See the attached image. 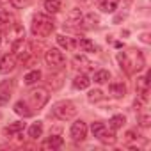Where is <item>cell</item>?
Here are the masks:
<instances>
[{"mask_svg":"<svg viewBox=\"0 0 151 151\" xmlns=\"http://www.w3.org/2000/svg\"><path fill=\"white\" fill-rule=\"evenodd\" d=\"M0 43H2V34H0Z\"/></svg>","mask_w":151,"mask_h":151,"instance_id":"obj_32","label":"cell"},{"mask_svg":"<svg viewBox=\"0 0 151 151\" xmlns=\"http://www.w3.org/2000/svg\"><path fill=\"white\" fill-rule=\"evenodd\" d=\"M73 64L77 66V68H91V66H93L91 60H89L87 57H84V55H75V57H73Z\"/></svg>","mask_w":151,"mask_h":151,"instance_id":"obj_25","label":"cell"},{"mask_svg":"<svg viewBox=\"0 0 151 151\" xmlns=\"http://www.w3.org/2000/svg\"><path fill=\"white\" fill-rule=\"evenodd\" d=\"M23 130H25V123H23V121H16V123H11L9 126L4 128V135H6L7 139H9V137H22Z\"/></svg>","mask_w":151,"mask_h":151,"instance_id":"obj_10","label":"cell"},{"mask_svg":"<svg viewBox=\"0 0 151 151\" xmlns=\"http://www.w3.org/2000/svg\"><path fill=\"white\" fill-rule=\"evenodd\" d=\"M109 94L116 100H121V98L126 96V86L123 82H112L109 86Z\"/></svg>","mask_w":151,"mask_h":151,"instance_id":"obj_12","label":"cell"},{"mask_svg":"<svg viewBox=\"0 0 151 151\" xmlns=\"http://www.w3.org/2000/svg\"><path fill=\"white\" fill-rule=\"evenodd\" d=\"M14 112H16L18 116H23V117H30V116L34 114V110L29 109V103H27V101H16V103H14Z\"/></svg>","mask_w":151,"mask_h":151,"instance_id":"obj_17","label":"cell"},{"mask_svg":"<svg viewBox=\"0 0 151 151\" xmlns=\"http://www.w3.org/2000/svg\"><path fill=\"white\" fill-rule=\"evenodd\" d=\"M142 41H144V43H149V39H147V34H142Z\"/></svg>","mask_w":151,"mask_h":151,"instance_id":"obj_31","label":"cell"},{"mask_svg":"<svg viewBox=\"0 0 151 151\" xmlns=\"http://www.w3.org/2000/svg\"><path fill=\"white\" fill-rule=\"evenodd\" d=\"M80 27H84V29H96V27H100V18L96 16V14H84L82 16V22H80Z\"/></svg>","mask_w":151,"mask_h":151,"instance_id":"obj_14","label":"cell"},{"mask_svg":"<svg viewBox=\"0 0 151 151\" xmlns=\"http://www.w3.org/2000/svg\"><path fill=\"white\" fill-rule=\"evenodd\" d=\"M43 132H45V126H43L41 121L32 123V124L29 126V137H30V139H39V137H43Z\"/></svg>","mask_w":151,"mask_h":151,"instance_id":"obj_18","label":"cell"},{"mask_svg":"<svg viewBox=\"0 0 151 151\" xmlns=\"http://www.w3.org/2000/svg\"><path fill=\"white\" fill-rule=\"evenodd\" d=\"M93 80H94L96 84H105V82H109V80H110V73H109L107 69H98V71L94 73Z\"/></svg>","mask_w":151,"mask_h":151,"instance_id":"obj_23","label":"cell"},{"mask_svg":"<svg viewBox=\"0 0 151 151\" xmlns=\"http://www.w3.org/2000/svg\"><path fill=\"white\" fill-rule=\"evenodd\" d=\"M91 132H93V135L100 140V142H103V144H114L116 142V133H114V130H110L105 123H101V121H96V123H93L91 124Z\"/></svg>","mask_w":151,"mask_h":151,"instance_id":"obj_4","label":"cell"},{"mask_svg":"<svg viewBox=\"0 0 151 151\" xmlns=\"http://www.w3.org/2000/svg\"><path fill=\"white\" fill-rule=\"evenodd\" d=\"M91 86V78L87 77L86 73H80V75H77V77H75V80H73V87L75 89H87Z\"/></svg>","mask_w":151,"mask_h":151,"instance_id":"obj_15","label":"cell"},{"mask_svg":"<svg viewBox=\"0 0 151 151\" xmlns=\"http://www.w3.org/2000/svg\"><path fill=\"white\" fill-rule=\"evenodd\" d=\"M11 22H13V14L6 7H0V25H11Z\"/></svg>","mask_w":151,"mask_h":151,"instance_id":"obj_27","label":"cell"},{"mask_svg":"<svg viewBox=\"0 0 151 151\" xmlns=\"http://www.w3.org/2000/svg\"><path fill=\"white\" fill-rule=\"evenodd\" d=\"M121 0H101V11L103 13H114L117 9Z\"/></svg>","mask_w":151,"mask_h":151,"instance_id":"obj_22","label":"cell"},{"mask_svg":"<svg viewBox=\"0 0 151 151\" xmlns=\"http://www.w3.org/2000/svg\"><path fill=\"white\" fill-rule=\"evenodd\" d=\"M78 46H80L84 52H94V50H96V45H94L89 37H80V39H78Z\"/></svg>","mask_w":151,"mask_h":151,"instance_id":"obj_24","label":"cell"},{"mask_svg":"<svg viewBox=\"0 0 151 151\" xmlns=\"http://www.w3.org/2000/svg\"><path fill=\"white\" fill-rule=\"evenodd\" d=\"M69 135L75 142H84L86 137H87V124L86 121L82 119H77L73 124H71V130H69Z\"/></svg>","mask_w":151,"mask_h":151,"instance_id":"obj_7","label":"cell"},{"mask_svg":"<svg viewBox=\"0 0 151 151\" xmlns=\"http://www.w3.org/2000/svg\"><path fill=\"white\" fill-rule=\"evenodd\" d=\"M20 39H25V29L20 23H11L9 32H7V41L13 45L14 41H20Z\"/></svg>","mask_w":151,"mask_h":151,"instance_id":"obj_9","label":"cell"},{"mask_svg":"<svg viewBox=\"0 0 151 151\" xmlns=\"http://www.w3.org/2000/svg\"><path fill=\"white\" fill-rule=\"evenodd\" d=\"M103 98H105V94H103L101 89H93V91H89V94H87V100H89L91 103H98V101H101Z\"/></svg>","mask_w":151,"mask_h":151,"instance_id":"obj_26","label":"cell"},{"mask_svg":"<svg viewBox=\"0 0 151 151\" xmlns=\"http://www.w3.org/2000/svg\"><path fill=\"white\" fill-rule=\"evenodd\" d=\"M50 100V94H48V89L45 87H34L29 91V98H27V103H30L32 110H41Z\"/></svg>","mask_w":151,"mask_h":151,"instance_id":"obj_3","label":"cell"},{"mask_svg":"<svg viewBox=\"0 0 151 151\" xmlns=\"http://www.w3.org/2000/svg\"><path fill=\"white\" fill-rule=\"evenodd\" d=\"M53 29H55V25H53L50 16H46V14H34L30 30H32V34L36 37H48L53 32Z\"/></svg>","mask_w":151,"mask_h":151,"instance_id":"obj_2","label":"cell"},{"mask_svg":"<svg viewBox=\"0 0 151 151\" xmlns=\"http://www.w3.org/2000/svg\"><path fill=\"white\" fill-rule=\"evenodd\" d=\"M43 6L46 9V13L50 14H55L60 11V6H62V0H43Z\"/></svg>","mask_w":151,"mask_h":151,"instance_id":"obj_19","label":"cell"},{"mask_svg":"<svg viewBox=\"0 0 151 151\" xmlns=\"http://www.w3.org/2000/svg\"><path fill=\"white\" fill-rule=\"evenodd\" d=\"M139 139V133L135 130H128L126 132V140H137Z\"/></svg>","mask_w":151,"mask_h":151,"instance_id":"obj_30","label":"cell"},{"mask_svg":"<svg viewBox=\"0 0 151 151\" xmlns=\"http://www.w3.org/2000/svg\"><path fill=\"white\" fill-rule=\"evenodd\" d=\"M82 16H84V13H82L80 9H71V11L68 13V16H66L64 25H66V27H80Z\"/></svg>","mask_w":151,"mask_h":151,"instance_id":"obj_11","label":"cell"},{"mask_svg":"<svg viewBox=\"0 0 151 151\" xmlns=\"http://www.w3.org/2000/svg\"><path fill=\"white\" fill-rule=\"evenodd\" d=\"M29 4V0H11V6L14 7V9H22L23 6H27Z\"/></svg>","mask_w":151,"mask_h":151,"instance_id":"obj_29","label":"cell"},{"mask_svg":"<svg viewBox=\"0 0 151 151\" xmlns=\"http://www.w3.org/2000/svg\"><path fill=\"white\" fill-rule=\"evenodd\" d=\"M126 123V117L124 116H121V114H117V116H114L110 121H109V128L110 130H119V128H123V124Z\"/></svg>","mask_w":151,"mask_h":151,"instance_id":"obj_21","label":"cell"},{"mask_svg":"<svg viewBox=\"0 0 151 151\" xmlns=\"http://www.w3.org/2000/svg\"><path fill=\"white\" fill-rule=\"evenodd\" d=\"M14 68H16V55L14 53L2 55V59H0V73L7 75V73L14 71Z\"/></svg>","mask_w":151,"mask_h":151,"instance_id":"obj_8","label":"cell"},{"mask_svg":"<svg viewBox=\"0 0 151 151\" xmlns=\"http://www.w3.org/2000/svg\"><path fill=\"white\" fill-rule=\"evenodd\" d=\"M117 62H119L121 69H123L126 75H135V73L142 71L144 66H146V60H144L142 52H139V50H135V48L119 52V53H117Z\"/></svg>","mask_w":151,"mask_h":151,"instance_id":"obj_1","label":"cell"},{"mask_svg":"<svg viewBox=\"0 0 151 151\" xmlns=\"http://www.w3.org/2000/svg\"><path fill=\"white\" fill-rule=\"evenodd\" d=\"M62 144H64V140H62L60 135H50V137L43 142V147H45V149H59Z\"/></svg>","mask_w":151,"mask_h":151,"instance_id":"obj_16","label":"cell"},{"mask_svg":"<svg viewBox=\"0 0 151 151\" xmlns=\"http://www.w3.org/2000/svg\"><path fill=\"white\" fill-rule=\"evenodd\" d=\"M57 43H59V46L60 48H64V50H75L78 46V41L75 39V37H69V36H64V34H59L57 36Z\"/></svg>","mask_w":151,"mask_h":151,"instance_id":"obj_13","label":"cell"},{"mask_svg":"<svg viewBox=\"0 0 151 151\" xmlns=\"http://www.w3.org/2000/svg\"><path fill=\"white\" fill-rule=\"evenodd\" d=\"M39 78H41V71H39V69H32V71H29L25 77H23V82H25L27 86H34Z\"/></svg>","mask_w":151,"mask_h":151,"instance_id":"obj_20","label":"cell"},{"mask_svg":"<svg viewBox=\"0 0 151 151\" xmlns=\"http://www.w3.org/2000/svg\"><path fill=\"white\" fill-rule=\"evenodd\" d=\"M139 123H140V126H142V128H147V126H149V123H151L149 114H147V112L140 114V116H139Z\"/></svg>","mask_w":151,"mask_h":151,"instance_id":"obj_28","label":"cell"},{"mask_svg":"<svg viewBox=\"0 0 151 151\" xmlns=\"http://www.w3.org/2000/svg\"><path fill=\"white\" fill-rule=\"evenodd\" d=\"M45 60L52 69H62L66 66V57L59 48H48L45 52Z\"/></svg>","mask_w":151,"mask_h":151,"instance_id":"obj_6","label":"cell"},{"mask_svg":"<svg viewBox=\"0 0 151 151\" xmlns=\"http://www.w3.org/2000/svg\"><path fill=\"white\" fill-rule=\"evenodd\" d=\"M52 114H53V117H57L60 121H69V119H73L77 116V107H75L71 101L64 100V101H59V103L53 105Z\"/></svg>","mask_w":151,"mask_h":151,"instance_id":"obj_5","label":"cell"}]
</instances>
